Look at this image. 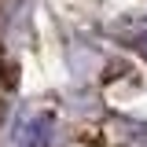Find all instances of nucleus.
I'll return each instance as SVG.
<instances>
[{
  "label": "nucleus",
  "instance_id": "obj_1",
  "mask_svg": "<svg viewBox=\"0 0 147 147\" xmlns=\"http://www.w3.org/2000/svg\"><path fill=\"white\" fill-rule=\"evenodd\" d=\"M52 136H55V118L52 114H33L18 129L15 144L18 147H52Z\"/></svg>",
  "mask_w": 147,
  "mask_h": 147
},
{
  "label": "nucleus",
  "instance_id": "obj_2",
  "mask_svg": "<svg viewBox=\"0 0 147 147\" xmlns=\"http://www.w3.org/2000/svg\"><path fill=\"white\" fill-rule=\"evenodd\" d=\"M121 125H125V132H129L140 147H147V121H121Z\"/></svg>",
  "mask_w": 147,
  "mask_h": 147
},
{
  "label": "nucleus",
  "instance_id": "obj_3",
  "mask_svg": "<svg viewBox=\"0 0 147 147\" xmlns=\"http://www.w3.org/2000/svg\"><path fill=\"white\" fill-rule=\"evenodd\" d=\"M132 48H136V52H140V55L147 59V26H144V30H140L136 37H132Z\"/></svg>",
  "mask_w": 147,
  "mask_h": 147
}]
</instances>
